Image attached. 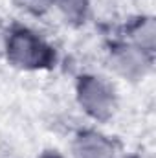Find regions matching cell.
Returning a JSON list of instances; mask_svg holds the SVG:
<instances>
[{"mask_svg":"<svg viewBox=\"0 0 156 158\" xmlns=\"http://www.w3.org/2000/svg\"><path fill=\"white\" fill-rule=\"evenodd\" d=\"M4 53L9 64L18 70H48L57 63L55 48L40 33L28 26H13L4 39Z\"/></svg>","mask_w":156,"mask_h":158,"instance_id":"obj_1","label":"cell"},{"mask_svg":"<svg viewBox=\"0 0 156 158\" xmlns=\"http://www.w3.org/2000/svg\"><path fill=\"white\" fill-rule=\"evenodd\" d=\"M76 99L90 119L105 123L117 110V92L109 79L97 74H83L76 83Z\"/></svg>","mask_w":156,"mask_h":158,"instance_id":"obj_2","label":"cell"},{"mask_svg":"<svg viewBox=\"0 0 156 158\" xmlns=\"http://www.w3.org/2000/svg\"><path fill=\"white\" fill-rule=\"evenodd\" d=\"M154 63V55L145 53L134 44L121 40L110 46L109 50V66L110 70L125 81L136 83L145 79Z\"/></svg>","mask_w":156,"mask_h":158,"instance_id":"obj_3","label":"cell"},{"mask_svg":"<svg viewBox=\"0 0 156 158\" xmlns=\"http://www.w3.org/2000/svg\"><path fill=\"white\" fill-rule=\"evenodd\" d=\"M72 158H119L117 143L96 129H83L72 140Z\"/></svg>","mask_w":156,"mask_h":158,"instance_id":"obj_4","label":"cell"},{"mask_svg":"<svg viewBox=\"0 0 156 158\" xmlns=\"http://www.w3.org/2000/svg\"><path fill=\"white\" fill-rule=\"evenodd\" d=\"M127 42L143 50L149 55H154L156 48V20L151 15H142L132 20L127 28Z\"/></svg>","mask_w":156,"mask_h":158,"instance_id":"obj_5","label":"cell"},{"mask_svg":"<svg viewBox=\"0 0 156 158\" xmlns=\"http://www.w3.org/2000/svg\"><path fill=\"white\" fill-rule=\"evenodd\" d=\"M51 6L66 22L74 26L84 24L92 11V0H51Z\"/></svg>","mask_w":156,"mask_h":158,"instance_id":"obj_6","label":"cell"},{"mask_svg":"<svg viewBox=\"0 0 156 158\" xmlns=\"http://www.w3.org/2000/svg\"><path fill=\"white\" fill-rule=\"evenodd\" d=\"M15 2H17V6L20 9H24L26 13L35 15V17L48 13L53 7L51 6V0H15Z\"/></svg>","mask_w":156,"mask_h":158,"instance_id":"obj_7","label":"cell"},{"mask_svg":"<svg viewBox=\"0 0 156 158\" xmlns=\"http://www.w3.org/2000/svg\"><path fill=\"white\" fill-rule=\"evenodd\" d=\"M40 158H64V156L59 155V153H46V155H42Z\"/></svg>","mask_w":156,"mask_h":158,"instance_id":"obj_8","label":"cell"},{"mask_svg":"<svg viewBox=\"0 0 156 158\" xmlns=\"http://www.w3.org/2000/svg\"><path fill=\"white\" fill-rule=\"evenodd\" d=\"M123 158H142V156H138V155H130V156H123Z\"/></svg>","mask_w":156,"mask_h":158,"instance_id":"obj_9","label":"cell"}]
</instances>
